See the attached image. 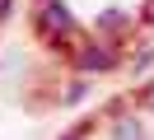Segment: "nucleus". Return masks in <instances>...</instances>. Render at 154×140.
Returning a JSON list of instances; mask_svg holds the SVG:
<instances>
[{
    "instance_id": "f257e3e1",
    "label": "nucleus",
    "mask_w": 154,
    "mask_h": 140,
    "mask_svg": "<svg viewBox=\"0 0 154 140\" xmlns=\"http://www.w3.org/2000/svg\"><path fill=\"white\" fill-rule=\"evenodd\" d=\"M42 33L51 37H70V14L61 0H42Z\"/></svg>"
},
{
    "instance_id": "f03ea898",
    "label": "nucleus",
    "mask_w": 154,
    "mask_h": 140,
    "mask_svg": "<svg viewBox=\"0 0 154 140\" xmlns=\"http://www.w3.org/2000/svg\"><path fill=\"white\" fill-rule=\"evenodd\" d=\"M79 65H84V70H107L112 56H107L103 47H94V51H79Z\"/></svg>"
},
{
    "instance_id": "7ed1b4c3",
    "label": "nucleus",
    "mask_w": 154,
    "mask_h": 140,
    "mask_svg": "<svg viewBox=\"0 0 154 140\" xmlns=\"http://www.w3.org/2000/svg\"><path fill=\"white\" fill-rule=\"evenodd\" d=\"M5 14H10V0H0V19H5Z\"/></svg>"
},
{
    "instance_id": "20e7f679",
    "label": "nucleus",
    "mask_w": 154,
    "mask_h": 140,
    "mask_svg": "<svg viewBox=\"0 0 154 140\" xmlns=\"http://www.w3.org/2000/svg\"><path fill=\"white\" fill-rule=\"evenodd\" d=\"M149 103H154V89H149Z\"/></svg>"
}]
</instances>
